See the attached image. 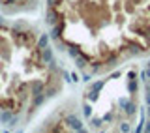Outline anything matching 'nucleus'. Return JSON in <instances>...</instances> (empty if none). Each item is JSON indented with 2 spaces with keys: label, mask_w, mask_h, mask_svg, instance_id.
<instances>
[{
  "label": "nucleus",
  "mask_w": 150,
  "mask_h": 133,
  "mask_svg": "<svg viewBox=\"0 0 150 133\" xmlns=\"http://www.w3.org/2000/svg\"><path fill=\"white\" fill-rule=\"evenodd\" d=\"M64 124H68V127L71 131H86V129H84L83 120L79 118L77 112H68V115L64 116Z\"/></svg>",
  "instance_id": "1"
},
{
  "label": "nucleus",
  "mask_w": 150,
  "mask_h": 133,
  "mask_svg": "<svg viewBox=\"0 0 150 133\" xmlns=\"http://www.w3.org/2000/svg\"><path fill=\"white\" fill-rule=\"evenodd\" d=\"M118 105H120V109L126 112V116L128 118H133L135 116V112H137V101L135 99H129V98H122L120 101H118Z\"/></svg>",
  "instance_id": "2"
},
{
  "label": "nucleus",
  "mask_w": 150,
  "mask_h": 133,
  "mask_svg": "<svg viewBox=\"0 0 150 133\" xmlns=\"http://www.w3.org/2000/svg\"><path fill=\"white\" fill-rule=\"evenodd\" d=\"M62 13L58 11L56 8H47V11H45V25H49V26H54L58 21H62Z\"/></svg>",
  "instance_id": "3"
},
{
  "label": "nucleus",
  "mask_w": 150,
  "mask_h": 133,
  "mask_svg": "<svg viewBox=\"0 0 150 133\" xmlns=\"http://www.w3.org/2000/svg\"><path fill=\"white\" fill-rule=\"evenodd\" d=\"M47 101V96H45V92L43 94H36V96H32V103H30V109H28V118H30L32 112H36L38 109H40L43 103Z\"/></svg>",
  "instance_id": "4"
},
{
  "label": "nucleus",
  "mask_w": 150,
  "mask_h": 133,
  "mask_svg": "<svg viewBox=\"0 0 150 133\" xmlns=\"http://www.w3.org/2000/svg\"><path fill=\"white\" fill-rule=\"evenodd\" d=\"M64 30H66V21L62 19V21H58L54 26H51V40L53 41H56V40H60L62 37V34H64Z\"/></svg>",
  "instance_id": "5"
},
{
  "label": "nucleus",
  "mask_w": 150,
  "mask_h": 133,
  "mask_svg": "<svg viewBox=\"0 0 150 133\" xmlns=\"http://www.w3.org/2000/svg\"><path fill=\"white\" fill-rule=\"evenodd\" d=\"M45 86H47L45 81L34 79V81L30 83V94H32V96H36V94H43V92H45Z\"/></svg>",
  "instance_id": "6"
},
{
  "label": "nucleus",
  "mask_w": 150,
  "mask_h": 133,
  "mask_svg": "<svg viewBox=\"0 0 150 133\" xmlns=\"http://www.w3.org/2000/svg\"><path fill=\"white\" fill-rule=\"evenodd\" d=\"M60 88H62V86H60L58 81H56V83H51V81H49V83H47V86H45V96H47V99L54 98L56 94L60 92Z\"/></svg>",
  "instance_id": "7"
},
{
  "label": "nucleus",
  "mask_w": 150,
  "mask_h": 133,
  "mask_svg": "<svg viewBox=\"0 0 150 133\" xmlns=\"http://www.w3.org/2000/svg\"><path fill=\"white\" fill-rule=\"evenodd\" d=\"M73 62H75V66H77V69H79V71H84V69L88 68V62H90V58H88V56L84 54V53H81V54L77 56V58H73Z\"/></svg>",
  "instance_id": "8"
},
{
  "label": "nucleus",
  "mask_w": 150,
  "mask_h": 133,
  "mask_svg": "<svg viewBox=\"0 0 150 133\" xmlns=\"http://www.w3.org/2000/svg\"><path fill=\"white\" fill-rule=\"evenodd\" d=\"M41 60H43V64L51 62V60H54V49L51 45H47L41 49Z\"/></svg>",
  "instance_id": "9"
},
{
  "label": "nucleus",
  "mask_w": 150,
  "mask_h": 133,
  "mask_svg": "<svg viewBox=\"0 0 150 133\" xmlns=\"http://www.w3.org/2000/svg\"><path fill=\"white\" fill-rule=\"evenodd\" d=\"M88 71H90L92 75H100L103 71V62H94V60H90V62H88Z\"/></svg>",
  "instance_id": "10"
},
{
  "label": "nucleus",
  "mask_w": 150,
  "mask_h": 133,
  "mask_svg": "<svg viewBox=\"0 0 150 133\" xmlns=\"http://www.w3.org/2000/svg\"><path fill=\"white\" fill-rule=\"evenodd\" d=\"M105 83H107V79H98V81H94V83L90 84V88H88V90H90V92H98V94H100L101 90H103V86H105Z\"/></svg>",
  "instance_id": "11"
},
{
  "label": "nucleus",
  "mask_w": 150,
  "mask_h": 133,
  "mask_svg": "<svg viewBox=\"0 0 150 133\" xmlns=\"http://www.w3.org/2000/svg\"><path fill=\"white\" fill-rule=\"evenodd\" d=\"M28 23L26 21H23V19H17L15 23H11V30H19V32H23V30H28Z\"/></svg>",
  "instance_id": "12"
},
{
  "label": "nucleus",
  "mask_w": 150,
  "mask_h": 133,
  "mask_svg": "<svg viewBox=\"0 0 150 133\" xmlns=\"http://www.w3.org/2000/svg\"><path fill=\"white\" fill-rule=\"evenodd\" d=\"M49 41H51L49 34H40V37H38V41H36V47L38 49H43V47L49 45Z\"/></svg>",
  "instance_id": "13"
},
{
  "label": "nucleus",
  "mask_w": 150,
  "mask_h": 133,
  "mask_svg": "<svg viewBox=\"0 0 150 133\" xmlns=\"http://www.w3.org/2000/svg\"><path fill=\"white\" fill-rule=\"evenodd\" d=\"M88 124H90V129H101V126L105 124V122H103V118L90 116V118H88Z\"/></svg>",
  "instance_id": "14"
},
{
  "label": "nucleus",
  "mask_w": 150,
  "mask_h": 133,
  "mask_svg": "<svg viewBox=\"0 0 150 133\" xmlns=\"http://www.w3.org/2000/svg\"><path fill=\"white\" fill-rule=\"evenodd\" d=\"M126 88H128L129 94H137V92H139V79H129V81H128V86H126Z\"/></svg>",
  "instance_id": "15"
},
{
  "label": "nucleus",
  "mask_w": 150,
  "mask_h": 133,
  "mask_svg": "<svg viewBox=\"0 0 150 133\" xmlns=\"http://www.w3.org/2000/svg\"><path fill=\"white\" fill-rule=\"evenodd\" d=\"M139 79L143 81V83H146V81H150V69L148 68H143L139 71Z\"/></svg>",
  "instance_id": "16"
},
{
  "label": "nucleus",
  "mask_w": 150,
  "mask_h": 133,
  "mask_svg": "<svg viewBox=\"0 0 150 133\" xmlns=\"http://www.w3.org/2000/svg\"><path fill=\"white\" fill-rule=\"evenodd\" d=\"M83 115H84V118H90L92 116V105H90V101L83 103Z\"/></svg>",
  "instance_id": "17"
},
{
  "label": "nucleus",
  "mask_w": 150,
  "mask_h": 133,
  "mask_svg": "<svg viewBox=\"0 0 150 133\" xmlns=\"http://www.w3.org/2000/svg\"><path fill=\"white\" fill-rule=\"evenodd\" d=\"M86 99H88L90 103H96L98 99H100V94H98V92H90V90H88V94H86Z\"/></svg>",
  "instance_id": "18"
},
{
  "label": "nucleus",
  "mask_w": 150,
  "mask_h": 133,
  "mask_svg": "<svg viewBox=\"0 0 150 133\" xmlns=\"http://www.w3.org/2000/svg\"><path fill=\"white\" fill-rule=\"evenodd\" d=\"M118 131H124V133L131 131V126H129V122H120V126H118Z\"/></svg>",
  "instance_id": "19"
},
{
  "label": "nucleus",
  "mask_w": 150,
  "mask_h": 133,
  "mask_svg": "<svg viewBox=\"0 0 150 133\" xmlns=\"http://www.w3.org/2000/svg\"><path fill=\"white\" fill-rule=\"evenodd\" d=\"M62 79H64V83H71V73H69L68 69H62Z\"/></svg>",
  "instance_id": "20"
},
{
  "label": "nucleus",
  "mask_w": 150,
  "mask_h": 133,
  "mask_svg": "<svg viewBox=\"0 0 150 133\" xmlns=\"http://www.w3.org/2000/svg\"><path fill=\"white\" fill-rule=\"evenodd\" d=\"M62 0H47V8H58Z\"/></svg>",
  "instance_id": "21"
},
{
  "label": "nucleus",
  "mask_w": 150,
  "mask_h": 133,
  "mask_svg": "<svg viewBox=\"0 0 150 133\" xmlns=\"http://www.w3.org/2000/svg\"><path fill=\"white\" fill-rule=\"evenodd\" d=\"M103 122H115V115H112V112H105V115H103Z\"/></svg>",
  "instance_id": "22"
},
{
  "label": "nucleus",
  "mask_w": 150,
  "mask_h": 133,
  "mask_svg": "<svg viewBox=\"0 0 150 133\" xmlns=\"http://www.w3.org/2000/svg\"><path fill=\"white\" fill-rule=\"evenodd\" d=\"M9 26V23H8V19L6 17H2L0 15V30H2V28H8Z\"/></svg>",
  "instance_id": "23"
},
{
  "label": "nucleus",
  "mask_w": 150,
  "mask_h": 133,
  "mask_svg": "<svg viewBox=\"0 0 150 133\" xmlns=\"http://www.w3.org/2000/svg\"><path fill=\"white\" fill-rule=\"evenodd\" d=\"M83 83H90V81H92V73H90V71H88V73H83Z\"/></svg>",
  "instance_id": "24"
},
{
  "label": "nucleus",
  "mask_w": 150,
  "mask_h": 133,
  "mask_svg": "<svg viewBox=\"0 0 150 133\" xmlns=\"http://www.w3.org/2000/svg\"><path fill=\"white\" fill-rule=\"evenodd\" d=\"M137 77H139L137 71H129V73H128V81H129V79H137Z\"/></svg>",
  "instance_id": "25"
},
{
  "label": "nucleus",
  "mask_w": 150,
  "mask_h": 133,
  "mask_svg": "<svg viewBox=\"0 0 150 133\" xmlns=\"http://www.w3.org/2000/svg\"><path fill=\"white\" fill-rule=\"evenodd\" d=\"M144 103L150 105V90H146V94H144Z\"/></svg>",
  "instance_id": "26"
},
{
  "label": "nucleus",
  "mask_w": 150,
  "mask_h": 133,
  "mask_svg": "<svg viewBox=\"0 0 150 133\" xmlns=\"http://www.w3.org/2000/svg\"><path fill=\"white\" fill-rule=\"evenodd\" d=\"M144 131H146V133H150V116H148L146 124H144Z\"/></svg>",
  "instance_id": "27"
},
{
  "label": "nucleus",
  "mask_w": 150,
  "mask_h": 133,
  "mask_svg": "<svg viewBox=\"0 0 150 133\" xmlns=\"http://www.w3.org/2000/svg\"><path fill=\"white\" fill-rule=\"evenodd\" d=\"M116 77H120V71H115V73L109 75V79H116Z\"/></svg>",
  "instance_id": "28"
},
{
  "label": "nucleus",
  "mask_w": 150,
  "mask_h": 133,
  "mask_svg": "<svg viewBox=\"0 0 150 133\" xmlns=\"http://www.w3.org/2000/svg\"><path fill=\"white\" fill-rule=\"evenodd\" d=\"M71 81H73V83H79V75L73 73V75H71Z\"/></svg>",
  "instance_id": "29"
},
{
  "label": "nucleus",
  "mask_w": 150,
  "mask_h": 133,
  "mask_svg": "<svg viewBox=\"0 0 150 133\" xmlns=\"http://www.w3.org/2000/svg\"><path fill=\"white\" fill-rule=\"evenodd\" d=\"M146 90H150V81H146V83H144V92H146Z\"/></svg>",
  "instance_id": "30"
},
{
  "label": "nucleus",
  "mask_w": 150,
  "mask_h": 133,
  "mask_svg": "<svg viewBox=\"0 0 150 133\" xmlns=\"http://www.w3.org/2000/svg\"><path fill=\"white\" fill-rule=\"evenodd\" d=\"M146 116H150V105H146Z\"/></svg>",
  "instance_id": "31"
},
{
  "label": "nucleus",
  "mask_w": 150,
  "mask_h": 133,
  "mask_svg": "<svg viewBox=\"0 0 150 133\" xmlns=\"http://www.w3.org/2000/svg\"><path fill=\"white\" fill-rule=\"evenodd\" d=\"M26 2V0H17V6H19V4H25Z\"/></svg>",
  "instance_id": "32"
},
{
  "label": "nucleus",
  "mask_w": 150,
  "mask_h": 133,
  "mask_svg": "<svg viewBox=\"0 0 150 133\" xmlns=\"http://www.w3.org/2000/svg\"><path fill=\"white\" fill-rule=\"evenodd\" d=\"M146 43H148V47H150V34L146 36Z\"/></svg>",
  "instance_id": "33"
},
{
  "label": "nucleus",
  "mask_w": 150,
  "mask_h": 133,
  "mask_svg": "<svg viewBox=\"0 0 150 133\" xmlns=\"http://www.w3.org/2000/svg\"><path fill=\"white\" fill-rule=\"evenodd\" d=\"M146 68H148V69H150V60H148V62H146Z\"/></svg>",
  "instance_id": "34"
},
{
  "label": "nucleus",
  "mask_w": 150,
  "mask_h": 133,
  "mask_svg": "<svg viewBox=\"0 0 150 133\" xmlns=\"http://www.w3.org/2000/svg\"><path fill=\"white\" fill-rule=\"evenodd\" d=\"M4 6V0H0V8H2Z\"/></svg>",
  "instance_id": "35"
}]
</instances>
